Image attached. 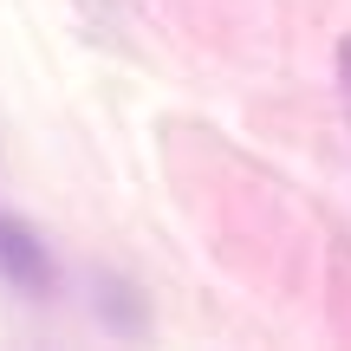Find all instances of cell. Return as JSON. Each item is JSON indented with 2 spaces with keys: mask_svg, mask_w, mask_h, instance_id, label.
<instances>
[{
  "mask_svg": "<svg viewBox=\"0 0 351 351\" xmlns=\"http://www.w3.org/2000/svg\"><path fill=\"white\" fill-rule=\"evenodd\" d=\"M0 274L20 293H46L52 287V254L39 247V234L26 221H7V215H0Z\"/></svg>",
  "mask_w": 351,
  "mask_h": 351,
  "instance_id": "1",
  "label": "cell"
},
{
  "mask_svg": "<svg viewBox=\"0 0 351 351\" xmlns=\"http://www.w3.org/2000/svg\"><path fill=\"white\" fill-rule=\"evenodd\" d=\"M339 72H345V91H351V39H345V52H339Z\"/></svg>",
  "mask_w": 351,
  "mask_h": 351,
  "instance_id": "2",
  "label": "cell"
}]
</instances>
